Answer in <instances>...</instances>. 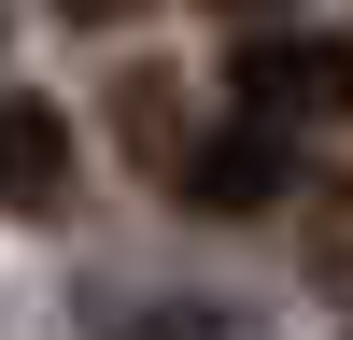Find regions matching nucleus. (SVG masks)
Listing matches in <instances>:
<instances>
[{"label": "nucleus", "mask_w": 353, "mask_h": 340, "mask_svg": "<svg viewBox=\"0 0 353 340\" xmlns=\"http://www.w3.org/2000/svg\"><path fill=\"white\" fill-rule=\"evenodd\" d=\"M226 100L241 113H269V128H353V43L339 28H241V57H226Z\"/></svg>", "instance_id": "1"}, {"label": "nucleus", "mask_w": 353, "mask_h": 340, "mask_svg": "<svg viewBox=\"0 0 353 340\" xmlns=\"http://www.w3.org/2000/svg\"><path fill=\"white\" fill-rule=\"evenodd\" d=\"M170 198H184V213H212V227L283 213V198H297V128H269V113H241V100H226V128H184Z\"/></svg>", "instance_id": "2"}, {"label": "nucleus", "mask_w": 353, "mask_h": 340, "mask_svg": "<svg viewBox=\"0 0 353 340\" xmlns=\"http://www.w3.org/2000/svg\"><path fill=\"white\" fill-rule=\"evenodd\" d=\"M71 185H85L71 113L43 85H0V213H71Z\"/></svg>", "instance_id": "3"}, {"label": "nucleus", "mask_w": 353, "mask_h": 340, "mask_svg": "<svg viewBox=\"0 0 353 340\" xmlns=\"http://www.w3.org/2000/svg\"><path fill=\"white\" fill-rule=\"evenodd\" d=\"M113 128H128V156H184V113H170V71H128V85H113Z\"/></svg>", "instance_id": "4"}, {"label": "nucleus", "mask_w": 353, "mask_h": 340, "mask_svg": "<svg viewBox=\"0 0 353 340\" xmlns=\"http://www.w3.org/2000/svg\"><path fill=\"white\" fill-rule=\"evenodd\" d=\"M198 15H226V28H269V15H297V0H198Z\"/></svg>", "instance_id": "5"}, {"label": "nucleus", "mask_w": 353, "mask_h": 340, "mask_svg": "<svg viewBox=\"0 0 353 340\" xmlns=\"http://www.w3.org/2000/svg\"><path fill=\"white\" fill-rule=\"evenodd\" d=\"M57 15H71V28H128L141 0H57Z\"/></svg>", "instance_id": "6"}, {"label": "nucleus", "mask_w": 353, "mask_h": 340, "mask_svg": "<svg viewBox=\"0 0 353 340\" xmlns=\"http://www.w3.org/2000/svg\"><path fill=\"white\" fill-rule=\"evenodd\" d=\"M0 15H14V0H0Z\"/></svg>", "instance_id": "7"}]
</instances>
